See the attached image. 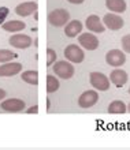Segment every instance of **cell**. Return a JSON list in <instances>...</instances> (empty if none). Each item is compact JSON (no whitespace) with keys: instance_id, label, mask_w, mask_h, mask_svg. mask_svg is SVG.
<instances>
[{"instance_id":"cell-6","label":"cell","mask_w":130,"mask_h":150,"mask_svg":"<svg viewBox=\"0 0 130 150\" xmlns=\"http://www.w3.org/2000/svg\"><path fill=\"white\" fill-rule=\"evenodd\" d=\"M78 44L88 51H96L99 48V38L93 33H82L78 36Z\"/></svg>"},{"instance_id":"cell-3","label":"cell","mask_w":130,"mask_h":150,"mask_svg":"<svg viewBox=\"0 0 130 150\" xmlns=\"http://www.w3.org/2000/svg\"><path fill=\"white\" fill-rule=\"evenodd\" d=\"M89 81H91V85L95 87L96 90H100V91H107L110 89V78L104 75L103 72H99V71H93L91 72L89 75Z\"/></svg>"},{"instance_id":"cell-17","label":"cell","mask_w":130,"mask_h":150,"mask_svg":"<svg viewBox=\"0 0 130 150\" xmlns=\"http://www.w3.org/2000/svg\"><path fill=\"white\" fill-rule=\"evenodd\" d=\"M106 7L108 8L111 12L122 14V12L126 11L127 4L125 0H106Z\"/></svg>"},{"instance_id":"cell-26","label":"cell","mask_w":130,"mask_h":150,"mask_svg":"<svg viewBox=\"0 0 130 150\" xmlns=\"http://www.w3.org/2000/svg\"><path fill=\"white\" fill-rule=\"evenodd\" d=\"M69 3H71V4H82L85 0H67Z\"/></svg>"},{"instance_id":"cell-15","label":"cell","mask_w":130,"mask_h":150,"mask_svg":"<svg viewBox=\"0 0 130 150\" xmlns=\"http://www.w3.org/2000/svg\"><path fill=\"white\" fill-rule=\"evenodd\" d=\"M82 23L79 22V21H69L66 25H64V34L67 37H77L79 33L82 32Z\"/></svg>"},{"instance_id":"cell-13","label":"cell","mask_w":130,"mask_h":150,"mask_svg":"<svg viewBox=\"0 0 130 150\" xmlns=\"http://www.w3.org/2000/svg\"><path fill=\"white\" fill-rule=\"evenodd\" d=\"M37 8H39V4L36 1H25V3H21L15 7V14L25 18V16H29L33 12H36Z\"/></svg>"},{"instance_id":"cell-8","label":"cell","mask_w":130,"mask_h":150,"mask_svg":"<svg viewBox=\"0 0 130 150\" xmlns=\"http://www.w3.org/2000/svg\"><path fill=\"white\" fill-rule=\"evenodd\" d=\"M99 101V93L96 90H86L78 97V105L81 108H92Z\"/></svg>"},{"instance_id":"cell-4","label":"cell","mask_w":130,"mask_h":150,"mask_svg":"<svg viewBox=\"0 0 130 150\" xmlns=\"http://www.w3.org/2000/svg\"><path fill=\"white\" fill-rule=\"evenodd\" d=\"M64 57L70 63H82L85 59V53L77 44H70L64 48Z\"/></svg>"},{"instance_id":"cell-27","label":"cell","mask_w":130,"mask_h":150,"mask_svg":"<svg viewBox=\"0 0 130 150\" xmlns=\"http://www.w3.org/2000/svg\"><path fill=\"white\" fill-rule=\"evenodd\" d=\"M6 96H7L6 90H4V89H0V101H1V100H4V97H6Z\"/></svg>"},{"instance_id":"cell-16","label":"cell","mask_w":130,"mask_h":150,"mask_svg":"<svg viewBox=\"0 0 130 150\" xmlns=\"http://www.w3.org/2000/svg\"><path fill=\"white\" fill-rule=\"evenodd\" d=\"M1 29L4 32H8V33H19L22 32L25 28H26V23L24 21H7L4 23L0 25Z\"/></svg>"},{"instance_id":"cell-25","label":"cell","mask_w":130,"mask_h":150,"mask_svg":"<svg viewBox=\"0 0 130 150\" xmlns=\"http://www.w3.org/2000/svg\"><path fill=\"white\" fill-rule=\"evenodd\" d=\"M26 113H29V115H33V113H39V105H34V107H32V108H29L28 109V112Z\"/></svg>"},{"instance_id":"cell-20","label":"cell","mask_w":130,"mask_h":150,"mask_svg":"<svg viewBox=\"0 0 130 150\" xmlns=\"http://www.w3.org/2000/svg\"><path fill=\"white\" fill-rule=\"evenodd\" d=\"M60 83L59 79L56 78L55 75H47V93H55L58 89H59Z\"/></svg>"},{"instance_id":"cell-18","label":"cell","mask_w":130,"mask_h":150,"mask_svg":"<svg viewBox=\"0 0 130 150\" xmlns=\"http://www.w3.org/2000/svg\"><path fill=\"white\" fill-rule=\"evenodd\" d=\"M127 112V108H126V104L121 101V100H115L112 103L108 105V113H112V115H122V113H126Z\"/></svg>"},{"instance_id":"cell-22","label":"cell","mask_w":130,"mask_h":150,"mask_svg":"<svg viewBox=\"0 0 130 150\" xmlns=\"http://www.w3.org/2000/svg\"><path fill=\"white\" fill-rule=\"evenodd\" d=\"M58 59V55H56V52L52 49V48H48L47 49V66L48 67H51L52 64L56 62Z\"/></svg>"},{"instance_id":"cell-19","label":"cell","mask_w":130,"mask_h":150,"mask_svg":"<svg viewBox=\"0 0 130 150\" xmlns=\"http://www.w3.org/2000/svg\"><path fill=\"white\" fill-rule=\"evenodd\" d=\"M21 79L24 82L29 83V85H34L37 86L39 85V72L36 70H29V71H25L21 74Z\"/></svg>"},{"instance_id":"cell-5","label":"cell","mask_w":130,"mask_h":150,"mask_svg":"<svg viewBox=\"0 0 130 150\" xmlns=\"http://www.w3.org/2000/svg\"><path fill=\"white\" fill-rule=\"evenodd\" d=\"M106 62L110 67H122L123 64L126 63V55L121 49H111V51L107 52Z\"/></svg>"},{"instance_id":"cell-28","label":"cell","mask_w":130,"mask_h":150,"mask_svg":"<svg viewBox=\"0 0 130 150\" xmlns=\"http://www.w3.org/2000/svg\"><path fill=\"white\" fill-rule=\"evenodd\" d=\"M126 108H127V112H130V103H129V105H126Z\"/></svg>"},{"instance_id":"cell-23","label":"cell","mask_w":130,"mask_h":150,"mask_svg":"<svg viewBox=\"0 0 130 150\" xmlns=\"http://www.w3.org/2000/svg\"><path fill=\"white\" fill-rule=\"evenodd\" d=\"M121 45H122L123 52L130 53V34H126V36L122 37V40H121Z\"/></svg>"},{"instance_id":"cell-21","label":"cell","mask_w":130,"mask_h":150,"mask_svg":"<svg viewBox=\"0 0 130 150\" xmlns=\"http://www.w3.org/2000/svg\"><path fill=\"white\" fill-rule=\"evenodd\" d=\"M16 57V53L8 49H0V63H7V62H12Z\"/></svg>"},{"instance_id":"cell-2","label":"cell","mask_w":130,"mask_h":150,"mask_svg":"<svg viewBox=\"0 0 130 150\" xmlns=\"http://www.w3.org/2000/svg\"><path fill=\"white\" fill-rule=\"evenodd\" d=\"M70 21V12L63 8H58V10H54V11L49 12L48 15V22L55 26V28H62Z\"/></svg>"},{"instance_id":"cell-10","label":"cell","mask_w":130,"mask_h":150,"mask_svg":"<svg viewBox=\"0 0 130 150\" xmlns=\"http://www.w3.org/2000/svg\"><path fill=\"white\" fill-rule=\"evenodd\" d=\"M8 44L16 49H26L32 45V38L26 34H22V33H15L14 36L10 37Z\"/></svg>"},{"instance_id":"cell-11","label":"cell","mask_w":130,"mask_h":150,"mask_svg":"<svg viewBox=\"0 0 130 150\" xmlns=\"http://www.w3.org/2000/svg\"><path fill=\"white\" fill-rule=\"evenodd\" d=\"M22 71V64L14 63V62H7V63H1L0 66V78L3 76H14V75L19 74Z\"/></svg>"},{"instance_id":"cell-1","label":"cell","mask_w":130,"mask_h":150,"mask_svg":"<svg viewBox=\"0 0 130 150\" xmlns=\"http://www.w3.org/2000/svg\"><path fill=\"white\" fill-rule=\"evenodd\" d=\"M52 70L60 79H70L74 75V66L69 60H56L52 64Z\"/></svg>"},{"instance_id":"cell-7","label":"cell","mask_w":130,"mask_h":150,"mask_svg":"<svg viewBox=\"0 0 130 150\" xmlns=\"http://www.w3.org/2000/svg\"><path fill=\"white\" fill-rule=\"evenodd\" d=\"M1 109L6 112H12V113H18V112H22L26 107L24 100L21 98H8L1 101Z\"/></svg>"},{"instance_id":"cell-12","label":"cell","mask_w":130,"mask_h":150,"mask_svg":"<svg viewBox=\"0 0 130 150\" xmlns=\"http://www.w3.org/2000/svg\"><path fill=\"white\" fill-rule=\"evenodd\" d=\"M110 82L112 83V85H115L116 87H122L126 85L127 79H129V76H127V72L123 71V70H121V68H115V70H112L110 74Z\"/></svg>"},{"instance_id":"cell-24","label":"cell","mask_w":130,"mask_h":150,"mask_svg":"<svg viewBox=\"0 0 130 150\" xmlns=\"http://www.w3.org/2000/svg\"><path fill=\"white\" fill-rule=\"evenodd\" d=\"M8 14H10V10L7 7H0V25L6 22Z\"/></svg>"},{"instance_id":"cell-9","label":"cell","mask_w":130,"mask_h":150,"mask_svg":"<svg viewBox=\"0 0 130 150\" xmlns=\"http://www.w3.org/2000/svg\"><path fill=\"white\" fill-rule=\"evenodd\" d=\"M103 25L106 26L107 29H110V30H119V29L123 28V22L122 16L118 15V14H106V15L103 16Z\"/></svg>"},{"instance_id":"cell-29","label":"cell","mask_w":130,"mask_h":150,"mask_svg":"<svg viewBox=\"0 0 130 150\" xmlns=\"http://www.w3.org/2000/svg\"><path fill=\"white\" fill-rule=\"evenodd\" d=\"M129 94H130V87H129Z\"/></svg>"},{"instance_id":"cell-14","label":"cell","mask_w":130,"mask_h":150,"mask_svg":"<svg viewBox=\"0 0 130 150\" xmlns=\"http://www.w3.org/2000/svg\"><path fill=\"white\" fill-rule=\"evenodd\" d=\"M85 26L89 32L92 33H103L106 30V26L103 25V21H100L97 15H89L86 18V22H85Z\"/></svg>"}]
</instances>
